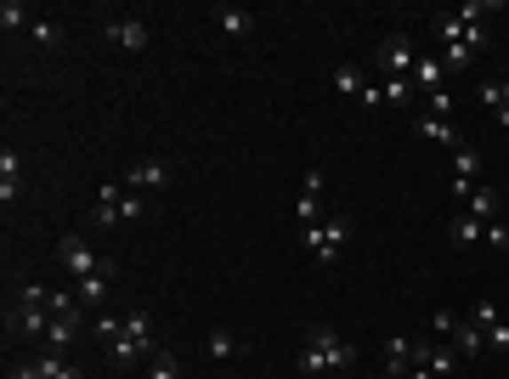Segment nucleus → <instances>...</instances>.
<instances>
[{"label":"nucleus","instance_id":"f257e3e1","mask_svg":"<svg viewBox=\"0 0 509 379\" xmlns=\"http://www.w3.org/2000/svg\"><path fill=\"white\" fill-rule=\"evenodd\" d=\"M346 238H351V216H329V221L306 226L300 244L312 249V261H317V266H334V261H339V249H346Z\"/></svg>","mask_w":509,"mask_h":379},{"label":"nucleus","instance_id":"f03ea898","mask_svg":"<svg viewBox=\"0 0 509 379\" xmlns=\"http://www.w3.org/2000/svg\"><path fill=\"white\" fill-rule=\"evenodd\" d=\"M107 357H114V368H131V362L153 357V317L147 312H131L125 317V335L107 345Z\"/></svg>","mask_w":509,"mask_h":379},{"label":"nucleus","instance_id":"7ed1b4c3","mask_svg":"<svg viewBox=\"0 0 509 379\" xmlns=\"http://www.w3.org/2000/svg\"><path fill=\"white\" fill-rule=\"evenodd\" d=\"M306 345H312V351H322L329 374H351V368H357V345H351L346 335H334L329 323H312V328H306Z\"/></svg>","mask_w":509,"mask_h":379},{"label":"nucleus","instance_id":"20e7f679","mask_svg":"<svg viewBox=\"0 0 509 379\" xmlns=\"http://www.w3.org/2000/svg\"><path fill=\"white\" fill-rule=\"evenodd\" d=\"M413 63H419V51H413V40H408V35L379 40V51H374V68H379V74H391V80H408Z\"/></svg>","mask_w":509,"mask_h":379},{"label":"nucleus","instance_id":"39448f33","mask_svg":"<svg viewBox=\"0 0 509 379\" xmlns=\"http://www.w3.org/2000/svg\"><path fill=\"white\" fill-rule=\"evenodd\" d=\"M63 266L74 272V283H80V278H97V272H114V266H107L97 249L85 244L80 233H68V238H63Z\"/></svg>","mask_w":509,"mask_h":379},{"label":"nucleus","instance_id":"423d86ee","mask_svg":"<svg viewBox=\"0 0 509 379\" xmlns=\"http://www.w3.org/2000/svg\"><path fill=\"white\" fill-rule=\"evenodd\" d=\"M107 40L119 45V51H147V40H153V28H147V18H114L102 28Z\"/></svg>","mask_w":509,"mask_h":379},{"label":"nucleus","instance_id":"0eeeda50","mask_svg":"<svg viewBox=\"0 0 509 379\" xmlns=\"http://www.w3.org/2000/svg\"><path fill=\"white\" fill-rule=\"evenodd\" d=\"M317 209H322V164H312V170H306V187H300V199H295L300 233H306V226H317Z\"/></svg>","mask_w":509,"mask_h":379},{"label":"nucleus","instance_id":"6e6552de","mask_svg":"<svg viewBox=\"0 0 509 379\" xmlns=\"http://www.w3.org/2000/svg\"><path fill=\"white\" fill-rule=\"evenodd\" d=\"M125 187H131V193H164V187H170V164H164V159H142V164H131Z\"/></svg>","mask_w":509,"mask_h":379},{"label":"nucleus","instance_id":"1a4fd4ad","mask_svg":"<svg viewBox=\"0 0 509 379\" xmlns=\"http://www.w3.org/2000/svg\"><path fill=\"white\" fill-rule=\"evenodd\" d=\"M6 328L12 335H52V306H23L18 300V312H6Z\"/></svg>","mask_w":509,"mask_h":379},{"label":"nucleus","instance_id":"9d476101","mask_svg":"<svg viewBox=\"0 0 509 379\" xmlns=\"http://www.w3.org/2000/svg\"><path fill=\"white\" fill-rule=\"evenodd\" d=\"M475 181H481V154H475V147H458V154H453V193H458V199H470Z\"/></svg>","mask_w":509,"mask_h":379},{"label":"nucleus","instance_id":"9b49d317","mask_svg":"<svg viewBox=\"0 0 509 379\" xmlns=\"http://www.w3.org/2000/svg\"><path fill=\"white\" fill-rule=\"evenodd\" d=\"M18 193H23V154L18 147H0V199L18 204Z\"/></svg>","mask_w":509,"mask_h":379},{"label":"nucleus","instance_id":"f8f14e48","mask_svg":"<svg viewBox=\"0 0 509 379\" xmlns=\"http://www.w3.org/2000/svg\"><path fill=\"white\" fill-rule=\"evenodd\" d=\"M215 28H221L227 40H250V35H255V12H243V6H215Z\"/></svg>","mask_w":509,"mask_h":379},{"label":"nucleus","instance_id":"ddd939ff","mask_svg":"<svg viewBox=\"0 0 509 379\" xmlns=\"http://www.w3.org/2000/svg\"><path fill=\"white\" fill-rule=\"evenodd\" d=\"M385 368H391V379H408V368H413V340L408 335L385 340Z\"/></svg>","mask_w":509,"mask_h":379},{"label":"nucleus","instance_id":"4468645a","mask_svg":"<svg viewBox=\"0 0 509 379\" xmlns=\"http://www.w3.org/2000/svg\"><path fill=\"white\" fill-rule=\"evenodd\" d=\"M475 97L492 108V119H498V125H509V80H481V91H475Z\"/></svg>","mask_w":509,"mask_h":379},{"label":"nucleus","instance_id":"2eb2a0df","mask_svg":"<svg viewBox=\"0 0 509 379\" xmlns=\"http://www.w3.org/2000/svg\"><path fill=\"white\" fill-rule=\"evenodd\" d=\"M119 199H125V187H102V199L91 204V221L97 226H119L125 216H119Z\"/></svg>","mask_w":509,"mask_h":379},{"label":"nucleus","instance_id":"dca6fc26","mask_svg":"<svg viewBox=\"0 0 509 379\" xmlns=\"http://www.w3.org/2000/svg\"><path fill=\"white\" fill-rule=\"evenodd\" d=\"M419 357L430 362V374H436V379H447V374L458 368V351H453V345H430V340H419Z\"/></svg>","mask_w":509,"mask_h":379},{"label":"nucleus","instance_id":"f3484780","mask_svg":"<svg viewBox=\"0 0 509 379\" xmlns=\"http://www.w3.org/2000/svg\"><path fill=\"white\" fill-rule=\"evenodd\" d=\"M35 368H40V379H85L63 351H40V357H35Z\"/></svg>","mask_w":509,"mask_h":379},{"label":"nucleus","instance_id":"a211bd4d","mask_svg":"<svg viewBox=\"0 0 509 379\" xmlns=\"http://www.w3.org/2000/svg\"><path fill=\"white\" fill-rule=\"evenodd\" d=\"M453 351H458V357H481V351H487V335L470 323V317L458 323V335H453Z\"/></svg>","mask_w":509,"mask_h":379},{"label":"nucleus","instance_id":"6ab92c4d","mask_svg":"<svg viewBox=\"0 0 509 379\" xmlns=\"http://www.w3.org/2000/svg\"><path fill=\"white\" fill-rule=\"evenodd\" d=\"M413 130H419L425 142H447V147H465V142H458V130L447 125V119H436V114H425V119H419V125H413Z\"/></svg>","mask_w":509,"mask_h":379},{"label":"nucleus","instance_id":"aec40b11","mask_svg":"<svg viewBox=\"0 0 509 379\" xmlns=\"http://www.w3.org/2000/svg\"><path fill=\"white\" fill-rule=\"evenodd\" d=\"M413 80H419V85H425V97H430V91H441L447 63H441V57H419V63H413Z\"/></svg>","mask_w":509,"mask_h":379},{"label":"nucleus","instance_id":"412c9836","mask_svg":"<svg viewBox=\"0 0 509 379\" xmlns=\"http://www.w3.org/2000/svg\"><path fill=\"white\" fill-rule=\"evenodd\" d=\"M470 216H475V221H498V193H492L487 181H475V193H470Z\"/></svg>","mask_w":509,"mask_h":379},{"label":"nucleus","instance_id":"4be33fe9","mask_svg":"<svg viewBox=\"0 0 509 379\" xmlns=\"http://www.w3.org/2000/svg\"><path fill=\"white\" fill-rule=\"evenodd\" d=\"M334 91H339V97H357V102H362V91H368V80H362V68H357V63L334 68Z\"/></svg>","mask_w":509,"mask_h":379},{"label":"nucleus","instance_id":"5701e85b","mask_svg":"<svg viewBox=\"0 0 509 379\" xmlns=\"http://www.w3.org/2000/svg\"><path fill=\"white\" fill-rule=\"evenodd\" d=\"M80 323H85V317H52V335H45V340H52V351H63V345L80 340Z\"/></svg>","mask_w":509,"mask_h":379},{"label":"nucleus","instance_id":"b1692460","mask_svg":"<svg viewBox=\"0 0 509 379\" xmlns=\"http://www.w3.org/2000/svg\"><path fill=\"white\" fill-rule=\"evenodd\" d=\"M210 357H243V340L233 335V328H210Z\"/></svg>","mask_w":509,"mask_h":379},{"label":"nucleus","instance_id":"393cba45","mask_svg":"<svg viewBox=\"0 0 509 379\" xmlns=\"http://www.w3.org/2000/svg\"><path fill=\"white\" fill-rule=\"evenodd\" d=\"M0 28H6V35H18V28H35V18H28L23 0H6V6H0Z\"/></svg>","mask_w":509,"mask_h":379},{"label":"nucleus","instance_id":"a878e982","mask_svg":"<svg viewBox=\"0 0 509 379\" xmlns=\"http://www.w3.org/2000/svg\"><path fill=\"white\" fill-rule=\"evenodd\" d=\"M107 278H114V272H97V278H80V283H74V295H80V306H97V300L107 295Z\"/></svg>","mask_w":509,"mask_h":379},{"label":"nucleus","instance_id":"bb28decb","mask_svg":"<svg viewBox=\"0 0 509 379\" xmlns=\"http://www.w3.org/2000/svg\"><path fill=\"white\" fill-rule=\"evenodd\" d=\"M447 238H453V244H475V238H481V221H475V216H453Z\"/></svg>","mask_w":509,"mask_h":379},{"label":"nucleus","instance_id":"cd10ccee","mask_svg":"<svg viewBox=\"0 0 509 379\" xmlns=\"http://www.w3.org/2000/svg\"><path fill=\"white\" fill-rule=\"evenodd\" d=\"M91 335H97L102 345H114L119 335H125V317H107V312H102V317H97V323H91Z\"/></svg>","mask_w":509,"mask_h":379},{"label":"nucleus","instance_id":"c85d7f7f","mask_svg":"<svg viewBox=\"0 0 509 379\" xmlns=\"http://www.w3.org/2000/svg\"><path fill=\"white\" fill-rule=\"evenodd\" d=\"M470 323L481 328V335H487L492 323H504V317H498V300H475V306H470Z\"/></svg>","mask_w":509,"mask_h":379},{"label":"nucleus","instance_id":"c756f323","mask_svg":"<svg viewBox=\"0 0 509 379\" xmlns=\"http://www.w3.org/2000/svg\"><path fill=\"white\" fill-rule=\"evenodd\" d=\"M147 379H181L176 357H170V351H153V357H147Z\"/></svg>","mask_w":509,"mask_h":379},{"label":"nucleus","instance_id":"7c9ffc66","mask_svg":"<svg viewBox=\"0 0 509 379\" xmlns=\"http://www.w3.org/2000/svg\"><path fill=\"white\" fill-rule=\"evenodd\" d=\"M28 35H35L40 45H63V28H57V23H45V18H35V28H28Z\"/></svg>","mask_w":509,"mask_h":379},{"label":"nucleus","instance_id":"2f4dec72","mask_svg":"<svg viewBox=\"0 0 509 379\" xmlns=\"http://www.w3.org/2000/svg\"><path fill=\"white\" fill-rule=\"evenodd\" d=\"M385 102H413V80H385Z\"/></svg>","mask_w":509,"mask_h":379},{"label":"nucleus","instance_id":"473e14b6","mask_svg":"<svg viewBox=\"0 0 509 379\" xmlns=\"http://www.w3.org/2000/svg\"><path fill=\"white\" fill-rule=\"evenodd\" d=\"M458 323H465V317H458V312H436V317H430V328H436V335H447V340L458 335Z\"/></svg>","mask_w":509,"mask_h":379},{"label":"nucleus","instance_id":"72a5a7b5","mask_svg":"<svg viewBox=\"0 0 509 379\" xmlns=\"http://www.w3.org/2000/svg\"><path fill=\"white\" fill-rule=\"evenodd\" d=\"M425 108L436 114V119H447V114H453V97H447V85H441V91H430V97H425Z\"/></svg>","mask_w":509,"mask_h":379},{"label":"nucleus","instance_id":"f704fd0d","mask_svg":"<svg viewBox=\"0 0 509 379\" xmlns=\"http://www.w3.org/2000/svg\"><path fill=\"white\" fill-rule=\"evenodd\" d=\"M481 238H487V244H498V249H509V226L504 221H481Z\"/></svg>","mask_w":509,"mask_h":379},{"label":"nucleus","instance_id":"c9c22d12","mask_svg":"<svg viewBox=\"0 0 509 379\" xmlns=\"http://www.w3.org/2000/svg\"><path fill=\"white\" fill-rule=\"evenodd\" d=\"M487 351H509V323H492L487 328Z\"/></svg>","mask_w":509,"mask_h":379},{"label":"nucleus","instance_id":"e433bc0d","mask_svg":"<svg viewBox=\"0 0 509 379\" xmlns=\"http://www.w3.org/2000/svg\"><path fill=\"white\" fill-rule=\"evenodd\" d=\"M119 216H125V221H136V216H142V199H136L131 187H125V199H119Z\"/></svg>","mask_w":509,"mask_h":379},{"label":"nucleus","instance_id":"4c0bfd02","mask_svg":"<svg viewBox=\"0 0 509 379\" xmlns=\"http://www.w3.org/2000/svg\"><path fill=\"white\" fill-rule=\"evenodd\" d=\"M6 379H40V368H35V362H18V368H12Z\"/></svg>","mask_w":509,"mask_h":379},{"label":"nucleus","instance_id":"58836bf2","mask_svg":"<svg viewBox=\"0 0 509 379\" xmlns=\"http://www.w3.org/2000/svg\"><path fill=\"white\" fill-rule=\"evenodd\" d=\"M329 379H351V374H329Z\"/></svg>","mask_w":509,"mask_h":379}]
</instances>
